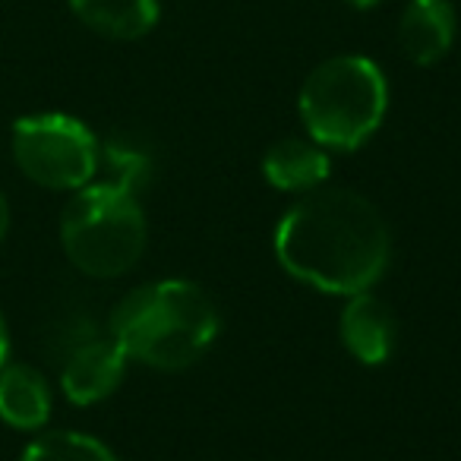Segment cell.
Returning a JSON list of instances; mask_svg holds the SVG:
<instances>
[{
	"mask_svg": "<svg viewBox=\"0 0 461 461\" xmlns=\"http://www.w3.org/2000/svg\"><path fill=\"white\" fill-rule=\"evenodd\" d=\"M392 238L383 212L357 190L316 186L276 228V259L291 278L351 297L370 291L389 269Z\"/></svg>",
	"mask_w": 461,
	"mask_h": 461,
	"instance_id": "obj_1",
	"label": "cell"
},
{
	"mask_svg": "<svg viewBox=\"0 0 461 461\" xmlns=\"http://www.w3.org/2000/svg\"><path fill=\"white\" fill-rule=\"evenodd\" d=\"M111 339L152 370L193 366L218 339V307L196 282L165 278L130 291L111 313Z\"/></svg>",
	"mask_w": 461,
	"mask_h": 461,
	"instance_id": "obj_2",
	"label": "cell"
},
{
	"mask_svg": "<svg viewBox=\"0 0 461 461\" xmlns=\"http://www.w3.org/2000/svg\"><path fill=\"white\" fill-rule=\"evenodd\" d=\"M297 111L313 142L332 152H354L383 127L389 111L383 67L364 54L322 60L303 79Z\"/></svg>",
	"mask_w": 461,
	"mask_h": 461,
	"instance_id": "obj_3",
	"label": "cell"
},
{
	"mask_svg": "<svg viewBox=\"0 0 461 461\" xmlns=\"http://www.w3.org/2000/svg\"><path fill=\"white\" fill-rule=\"evenodd\" d=\"M146 215L140 196L117 184H86L73 193L60 218V244L89 278H117L146 250Z\"/></svg>",
	"mask_w": 461,
	"mask_h": 461,
	"instance_id": "obj_4",
	"label": "cell"
},
{
	"mask_svg": "<svg viewBox=\"0 0 461 461\" xmlns=\"http://www.w3.org/2000/svg\"><path fill=\"white\" fill-rule=\"evenodd\" d=\"M14 158L39 186L79 190L98 171V142L70 114H32L14 123Z\"/></svg>",
	"mask_w": 461,
	"mask_h": 461,
	"instance_id": "obj_5",
	"label": "cell"
},
{
	"mask_svg": "<svg viewBox=\"0 0 461 461\" xmlns=\"http://www.w3.org/2000/svg\"><path fill=\"white\" fill-rule=\"evenodd\" d=\"M127 354L114 339H92L83 341L77 351L67 357L60 373V389L73 404H98L114 395L117 385L127 373Z\"/></svg>",
	"mask_w": 461,
	"mask_h": 461,
	"instance_id": "obj_6",
	"label": "cell"
},
{
	"mask_svg": "<svg viewBox=\"0 0 461 461\" xmlns=\"http://www.w3.org/2000/svg\"><path fill=\"white\" fill-rule=\"evenodd\" d=\"M395 316H392L389 303L379 301L370 291L351 294L339 316V339L345 351L351 354L357 364L379 366L392 357L395 351Z\"/></svg>",
	"mask_w": 461,
	"mask_h": 461,
	"instance_id": "obj_7",
	"label": "cell"
},
{
	"mask_svg": "<svg viewBox=\"0 0 461 461\" xmlns=\"http://www.w3.org/2000/svg\"><path fill=\"white\" fill-rule=\"evenodd\" d=\"M458 16L452 0H408L398 20V48L417 67H433L452 51Z\"/></svg>",
	"mask_w": 461,
	"mask_h": 461,
	"instance_id": "obj_8",
	"label": "cell"
},
{
	"mask_svg": "<svg viewBox=\"0 0 461 461\" xmlns=\"http://www.w3.org/2000/svg\"><path fill=\"white\" fill-rule=\"evenodd\" d=\"M332 174L329 149L310 136H285L272 142L263 155V177L282 193H310L322 186Z\"/></svg>",
	"mask_w": 461,
	"mask_h": 461,
	"instance_id": "obj_9",
	"label": "cell"
},
{
	"mask_svg": "<svg viewBox=\"0 0 461 461\" xmlns=\"http://www.w3.org/2000/svg\"><path fill=\"white\" fill-rule=\"evenodd\" d=\"M70 10L86 29L114 41H136L155 29L161 0H70Z\"/></svg>",
	"mask_w": 461,
	"mask_h": 461,
	"instance_id": "obj_10",
	"label": "cell"
},
{
	"mask_svg": "<svg viewBox=\"0 0 461 461\" xmlns=\"http://www.w3.org/2000/svg\"><path fill=\"white\" fill-rule=\"evenodd\" d=\"M51 417V392L41 373L32 366H4L0 370V420L16 429H39Z\"/></svg>",
	"mask_w": 461,
	"mask_h": 461,
	"instance_id": "obj_11",
	"label": "cell"
},
{
	"mask_svg": "<svg viewBox=\"0 0 461 461\" xmlns=\"http://www.w3.org/2000/svg\"><path fill=\"white\" fill-rule=\"evenodd\" d=\"M23 461H117V455L89 433L54 429L29 442Z\"/></svg>",
	"mask_w": 461,
	"mask_h": 461,
	"instance_id": "obj_12",
	"label": "cell"
},
{
	"mask_svg": "<svg viewBox=\"0 0 461 461\" xmlns=\"http://www.w3.org/2000/svg\"><path fill=\"white\" fill-rule=\"evenodd\" d=\"M98 165L108 167V184H117L130 193H140L149 184L152 174V161L142 149H136L133 142L111 140L98 149Z\"/></svg>",
	"mask_w": 461,
	"mask_h": 461,
	"instance_id": "obj_13",
	"label": "cell"
},
{
	"mask_svg": "<svg viewBox=\"0 0 461 461\" xmlns=\"http://www.w3.org/2000/svg\"><path fill=\"white\" fill-rule=\"evenodd\" d=\"M7 357H10V335H7V322L0 316V370L7 366Z\"/></svg>",
	"mask_w": 461,
	"mask_h": 461,
	"instance_id": "obj_14",
	"label": "cell"
},
{
	"mask_svg": "<svg viewBox=\"0 0 461 461\" xmlns=\"http://www.w3.org/2000/svg\"><path fill=\"white\" fill-rule=\"evenodd\" d=\"M7 228H10V209H7V199H4V193H0V240H4Z\"/></svg>",
	"mask_w": 461,
	"mask_h": 461,
	"instance_id": "obj_15",
	"label": "cell"
},
{
	"mask_svg": "<svg viewBox=\"0 0 461 461\" xmlns=\"http://www.w3.org/2000/svg\"><path fill=\"white\" fill-rule=\"evenodd\" d=\"M348 7H354V10H373V7H379L383 0H345Z\"/></svg>",
	"mask_w": 461,
	"mask_h": 461,
	"instance_id": "obj_16",
	"label": "cell"
}]
</instances>
